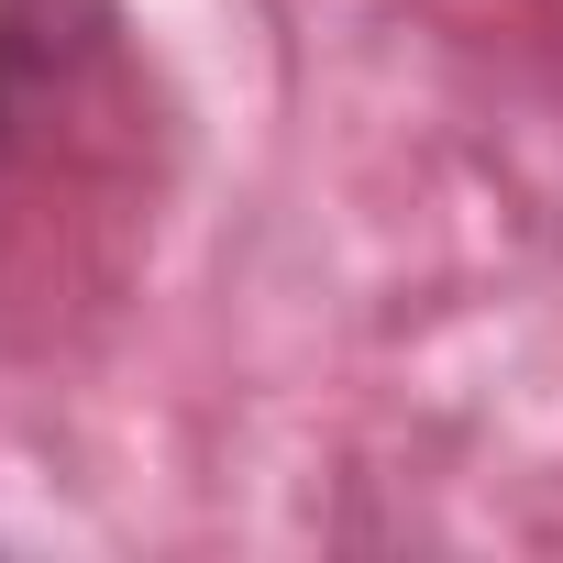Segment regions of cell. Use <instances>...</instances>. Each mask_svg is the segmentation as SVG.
<instances>
[{
  "mask_svg": "<svg viewBox=\"0 0 563 563\" xmlns=\"http://www.w3.org/2000/svg\"><path fill=\"white\" fill-rule=\"evenodd\" d=\"M155 144L122 0H0V343H45L133 276Z\"/></svg>",
  "mask_w": 563,
  "mask_h": 563,
  "instance_id": "6da1fadb",
  "label": "cell"
}]
</instances>
